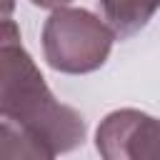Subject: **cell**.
<instances>
[{"label": "cell", "instance_id": "6da1fadb", "mask_svg": "<svg viewBox=\"0 0 160 160\" xmlns=\"http://www.w3.org/2000/svg\"><path fill=\"white\" fill-rule=\"evenodd\" d=\"M0 112L2 120L25 128L60 155L72 152L85 140L82 115L50 92L10 18L2 20L0 32Z\"/></svg>", "mask_w": 160, "mask_h": 160}, {"label": "cell", "instance_id": "7a4b0ae2", "mask_svg": "<svg viewBox=\"0 0 160 160\" xmlns=\"http://www.w3.org/2000/svg\"><path fill=\"white\" fill-rule=\"evenodd\" d=\"M112 28L85 8L52 10L42 25V55L48 65L65 75L95 72L110 58Z\"/></svg>", "mask_w": 160, "mask_h": 160}, {"label": "cell", "instance_id": "3957f363", "mask_svg": "<svg viewBox=\"0 0 160 160\" xmlns=\"http://www.w3.org/2000/svg\"><path fill=\"white\" fill-rule=\"evenodd\" d=\"M95 148L102 160H160V120L135 108L115 110L100 120Z\"/></svg>", "mask_w": 160, "mask_h": 160}, {"label": "cell", "instance_id": "277c9868", "mask_svg": "<svg viewBox=\"0 0 160 160\" xmlns=\"http://www.w3.org/2000/svg\"><path fill=\"white\" fill-rule=\"evenodd\" d=\"M102 20L112 28L118 38H130L140 32L152 15L160 10V0H98Z\"/></svg>", "mask_w": 160, "mask_h": 160}, {"label": "cell", "instance_id": "5b68a950", "mask_svg": "<svg viewBox=\"0 0 160 160\" xmlns=\"http://www.w3.org/2000/svg\"><path fill=\"white\" fill-rule=\"evenodd\" d=\"M55 150L28 132L25 128L2 120L0 122V160H55Z\"/></svg>", "mask_w": 160, "mask_h": 160}, {"label": "cell", "instance_id": "8992f818", "mask_svg": "<svg viewBox=\"0 0 160 160\" xmlns=\"http://www.w3.org/2000/svg\"><path fill=\"white\" fill-rule=\"evenodd\" d=\"M32 5H38V8H48V10H60V8H68V2H72V0H30Z\"/></svg>", "mask_w": 160, "mask_h": 160}]
</instances>
